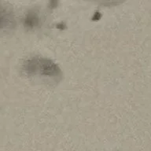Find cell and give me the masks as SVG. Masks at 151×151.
<instances>
[{
  "instance_id": "1",
  "label": "cell",
  "mask_w": 151,
  "mask_h": 151,
  "mask_svg": "<svg viewBox=\"0 0 151 151\" xmlns=\"http://www.w3.org/2000/svg\"><path fill=\"white\" fill-rule=\"evenodd\" d=\"M15 25L14 13L8 3L0 0V35L13 29Z\"/></svg>"
},
{
  "instance_id": "3",
  "label": "cell",
  "mask_w": 151,
  "mask_h": 151,
  "mask_svg": "<svg viewBox=\"0 0 151 151\" xmlns=\"http://www.w3.org/2000/svg\"><path fill=\"white\" fill-rule=\"evenodd\" d=\"M96 2H99L102 5L106 6H110V5H116L122 2L124 0H95Z\"/></svg>"
},
{
  "instance_id": "2",
  "label": "cell",
  "mask_w": 151,
  "mask_h": 151,
  "mask_svg": "<svg viewBox=\"0 0 151 151\" xmlns=\"http://www.w3.org/2000/svg\"><path fill=\"white\" fill-rule=\"evenodd\" d=\"M41 21L40 12L36 9H30L26 12L23 18V24L28 30L35 29L40 25Z\"/></svg>"
}]
</instances>
